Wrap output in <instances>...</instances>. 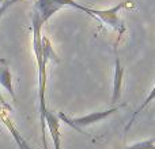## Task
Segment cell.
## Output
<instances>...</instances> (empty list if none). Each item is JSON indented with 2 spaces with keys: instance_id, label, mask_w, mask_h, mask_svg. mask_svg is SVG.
Wrapping results in <instances>:
<instances>
[{
  "instance_id": "obj_12",
  "label": "cell",
  "mask_w": 155,
  "mask_h": 149,
  "mask_svg": "<svg viewBox=\"0 0 155 149\" xmlns=\"http://www.w3.org/2000/svg\"><path fill=\"white\" fill-rule=\"evenodd\" d=\"M0 111H7V112L12 111V107L4 100V97H3L2 93H0Z\"/></svg>"
},
{
  "instance_id": "obj_2",
  "label": "cell",
  "mask_w": 155,
  "mask_h": 149,
  "mask_svg": "<svg viewBox=\"0 0 155 149\" xmlns=\"http://www.w3.org/2000/svg\"><path fill=\"white\" fill-rule=\"evenodd\" d=\"M127 5V2H120L118 4L113 5L110 8H105V10H98V8H93V7H87V5H82L79 3H75L74 8L76 10H80L83 12H86L87 15L93 16V18L98 19L101 23H104L105 26L110 27L112 30H114L116 33L118 34V37L125 33L127 27L124 21L120 18V10L123 7Z\"/></svg>"
},
{
  "instance_id": "obj_11",
  "label": "cell",
  "mask_w": 155,
  "mask_h": 149,
  "mask_svg": "<svg viewBox=\"0 0 155 149\" xmlns=\"http://www.w3.org/2000/svg\"><path fill=\"white\" fill-rule=\"evenodd\" d=\"M18 2H22V0H0V19L4 16L5 11H7L8 8L12 7V5Z\"/></svg>"
},
{
  "instance_id": "obj_8",
  "label": "cell",
  "mask_w": 155,
  "mask_h": 149,
  "mask_svg": "<svg viewBox=\"0 0 155 149\" xmlns=\"http://www.w3.org/2000/svg\"><path fill=\"white\" fill-rule=\"evenodd\" d=\"M0 85L11 95L12 100H15V92L12 86V75L10 71V64L7 59H0Z\"/></svg>"
},
{
  "instance_id": "obj_1",
  "label": "cell",
  "mask_w": 155,
  "mask_h": 149,
  "mask_svg": "<svg viewBox=\"0 0 155 149\" xmlns=\"http://www.w3.org/2000/svg\"><path fill=\"white\" fill-rule=\"evenodd\" d=\"M42 21L40 19L37 12H31V32H33V51L35 55L38 71V107H40V123H41V136H42V147L48 149L46 142V125H45V115H46V66L49 62H59L56 52L53 51V47L51 40L45 36H42Z\"/></svg>"
},
{
  "instance_id": "obj_4",
  "label": "cell",
  "mask_w": 155,
  "mask_h": 149,
  "mask_svg": "<svg viewBox=\"0 0 155 149\" xmlns=\"http://www.w3.org/2000/svg\"><path fill=\"white\" fill-rule=\"evenodd\" d=\"M61 5L59 3H56L54 0H34V7L33 11L38 14L40 19L42 21V23L45 25L57 11L61 10Z\"/></svg>"
},
{
  "instance_id": "obj_5",
  "label": "cell",
  "mask_w": 155,
  "mask_h": 149,
  "mask_svg": "<svg viewBox=\"0 0 155 149\" xmlns=\"http://www.w3.org/2000/svg\"><path fill=\"white\" fill-rule=\"evenodd\" d=\"M45 125L51 133L54 149H61V134H60V119L57 114L48 109L45 115Z\"/></svg>"
},
{
  "instance_id": "obj_3",
  "label": "cell",
  "mask_w": 155,
  "mask_h": 149,
  "mask_svg": "<svg viewBox=\"0 0 155 149\" xmlns=\"http://www.w3.org/2000/svg\"><path fill=\"white\" fill-rule=\"evenodd\" d=\"M123 106H124V104H123ZM123 106H116V107H113V108L106 109V111L91 112V114L83 115V116H78V118H71V116H68V115H65L64 112H59V114H57V116H59L60 120H63L64 123H67L68 126H71L72 129H75L76 131L84 134V131H83V129H84V127L94 125V123H98L99 120L106 119V118L110 116L112 114L117 112Z\"/></svg>"
},
{
  "instance_id": "obj_10",
  "label": "cell",
  "mask_w": 155,
  "mask_h": 149,
  "mask_svg": "<svg viewBox=\"0 0 155 149\" xmlns=\"http://www.w3.org/2000/svg\"><path fill=\"white\" fill-rule=\"evenodd\" d=\"M125 149H155V137L148 140H143V141L135 142V144L129 145Z\"/></svg>"
},
{
  "instance_id": "obj_7",
  "label": "cell",
  "mask_w": 155,
  "mask_h": 149,
  "mask_svg": "<svg viewBox=\"0 0 155 149\" xmlns=\"http://www.w3.org/2000/svg\"><path fill=\"white\" fill-rule=\"evenodd\" d=\"M123 81H124V67L120 59L114 60V74H113V88H112V103H117L121 99L123 93Z\"/></svg>"
},
{
  "instance_id": "obj_6",
  "label": "cell",
  "mask_w": 155,
  "mask_h": 149,
  "mask_svg": "<svg viewBox=\"0 0 155 149\" xmlns=\"http://www.w3.org/2000/svg\"><path fill=\"white\" fill-rule=\"evenodd\" d=\"M0 120H2V123L5 126V127H7V130L10 131L11 137H12L14 141L16 142V145L19 147V149H33L29 144H27L26 140L23 138V136L19 133L18 129L15 127L14 122L11 120V118H10V112H7V111H0Z\"/></svg>"
},
{
  "instance_id": "obj_9",
  "label": "cell",
  "mask_w": 155,
  "mask_h": 149,
  "mask_svg": "<svg viewBox=\"0 0 155 149\" xmlns=\"http://www.w3.org/2000/svg\"><path fill=\"white\" fill-rule=\"evenodd\" d=\"M155 100V85H154V86H153V89H151L150 90V93H148V96H147V97H146V100L144 101H143V103H142V106H140L139 107V108H137L136 109V111H135L134 112V115H132V118H131V120H129V123H128V125H127V130H128V129L129 127H131V126L132 125H134V122H135V118H136L137 116V115H139L140 114V112H142L143 111V109H144L146 108V107H147L148 106V104H150V103H153V101Z\"/></svg>"
}]
</instances>
